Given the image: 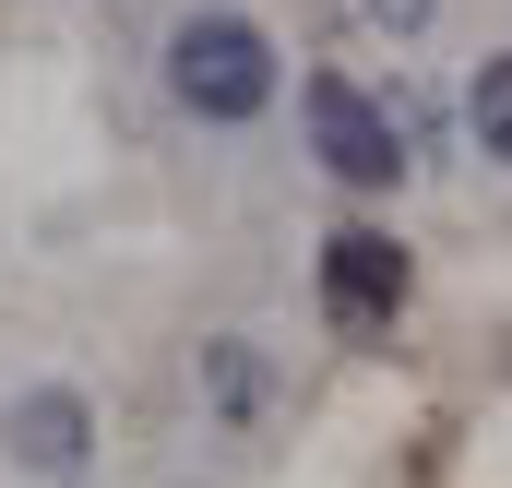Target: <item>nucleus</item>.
I'll return each mask as SVG.
<instances>
[{"mask_svg": "<svg viewBox=\"0 0 512 488\" xmlns=\"http://www.w3.org/2000/svg\"><path fill=\"white\" fill-rule=\"evenodd\" d=\"M465 120H477V143H489V155L512 167V48L489 60V72H477V84H465Z\"/></svg>", "mask_w": 512, "mask_h": 488, "instance_id": "6", "label": "nucleus"}, {"mask_svg": "<svg viewBox=\"0 0 512 488\" xmlns=\"http://www.w3.org/2000/svg\"><path fill=\"white\" fill-rule=\"evenodd\" d=\"M322 310H334V334H382L405 310V250L382 227H334L322 239Z\"/></svg>", "mask_w": 512, "mask_h": 488, "instance_id": "3", "label": "nucleus"}, {"mask_svg": "<svg viewBox=\"0 0 512 488\" xmlns=\"http://www.w3.org/2000/svg\"><path fill=\"white\" fill-rule=\"evenodd\" d=\"M370 24H393V36H417V24H429V0H370Z\"/></svg>", "mask_w": 512, "mask_h": 488, "instance_id": "7", "label": "nucleus"}, {"mask_svg": "<svg viewBox=\"0 0 512 488\" xmlns=\"http://www.w3.org/2000/svg\"><path fill=\"white\" fill-rule=\"evenodd\" d=\"M167 96H179L191 120H251L262 96H274L262 24H251V12H191V24L167 36Z\"/></svg>", "mask_w": 512, "mask_h": 488, "instance_id": "1", "label": "nucleus"}, {"mask_svg": "<svg viewBox=\"0 0 512 488\" xmlns=\"http://www.w3.org/2000/svg\"><path fill=\"white\" fill-rule=\"evenodd\" d=\"M203 393L251 429V417H262V358H251V346H203Z\"/></svg>", "mask_w": 512, "mask_h": 488, "instance_id": "5", "label": "nucleus"}, {"mask_svg": "<svg viewBox=\"0 0 512 488\" xmlns=\"http://www.w3.org/2000/svg\"><path fill=\"white\" fill-rule=\"evenodd\" d=\"M0 441H12V465H36V477H84V393H60V381L24 393Z\"/></svg>", "mask_w": 512, "mask_h": 488, "instance_id": "4", "label": "nucleus"}, {"mask_svg": "<svg viewBox=\"0 0 512 488\" xmlns=\"http://www.w3.org/2000/svg\"><path fill=\"white\" fill-rule=\"evenodd\" d=\"M310 143H322V167L346 179V191H382L393 167H405V143H393V120L346 84V72H310Z\"/></svg>", "mask_w": 512, "mask_h": 488, "instance_id": "2", "label": "nucleus"}]
</instances>
